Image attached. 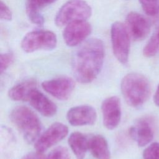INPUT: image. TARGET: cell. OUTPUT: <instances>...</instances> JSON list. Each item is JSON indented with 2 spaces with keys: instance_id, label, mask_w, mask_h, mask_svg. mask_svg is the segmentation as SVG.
Returning <instances> with one entry per match:
<instances>
[{
  "instance_id": "cell-1",
  "label": "cell",
  "mask_w": 159,
  "mask_h": 159,
  "mask_svg": "<svg viewBox=\"0 0 159 159\" xmlns=\"http://www.w3.org/2000/svg\"><path fill=\"white\" fill-rule=\"evenodd\" d=\"M104 58V47L101 40L92 38L83 43L76 50L72 60L76 80L81 83L93 81L102 68Z\"/></svg>"
},
{
  "instance_id": "cell-2",
  "label": "cell",
  "mask_w": 159,
  "mask_h": 159,
  "mask_svg": "<svg viewBox=\"0 0 159 159\" xmlns=\"http://www.w3.org/2000/svg\"><path fill=\"white\" fill-rule=\"evenodd\" d=\"M120 88L126 102L134 107L142 106L150 94L149 81L145 76L137 73L126 75L121 81Z\"/></svg>"
},
{
  "instance_id": "cell-3",
  "label": "cell",
  "mask_w": 159,
  "mask_h": 159,
  "mask_svg": "<svg viewBox=\"0 0 159 159\" xmlns=\"http://www.w3.org/2000/svg\"><path fill=\"white\" fill-rule=\"evenodd\" d=\"M12 123L28 143L36 141L42 130V125L37 116L26 106H17L10 114Z\"/></svg>"
},
{
  "instance_id": "cell-4",
  "label": "cell",
  "mask_w": 159,
  "mask_h": 159,
  "mask_svg": "<svg viewBox=\"0 0 159 159\" xmlns=\"http://www.w3.org/2000/svg\"><path fill=\"white\" fill-rule=\"evenodd\" d=\"M92 14L90 6L83 0H70L65 3L57 12L55 24L58 27L76 20H86Z\"/></svg>"
},
{
  "instance_id": "cell-5",
  "label": "cell",
  "mask_w": 159,
  "mask_h": 159,
  "mask_svg": "<svg viewBox=\"0 0 159 159\" xmlns=\"http://www.w3.org/2000/svg\"><path fill=\"white\" fill-rule=\"evenodd\" d=\"M57 38L50 30H37L27 33L21 41V48L26 53H32L39 50H51L55 48Z\"/></svg>"
},
{
  "instance_id": "cell-6",
  "label": "cell",
  "mask_w": 159,
  "mask_h": 159,
  "mask_svg": "<svg viewBox=\"0 0 159 159\" xmlns=\"http://www.w3.org/2000/svg\"><path fill=\"white\" fill-rule=\"evenodd\" d=\"M111 37L114 56L122 64H127L130 46L127 28L122 22H115L111 25Z\"/></svg>"
},
{
  "instance_id": "cell-7",
  "label": "cell",
  "mask_w": 159,
  "mask_h": 159,
  "mask_svg": "<svg viewBox=\"0 0 159 159\" xmlns=\"http://www.w3.org/2000/svg\"><path fill=\"white\" fill-rule=\"evenodd\" d=\"M68 133V129L66 125L60 122L52 124L36 140L35 144L36 151L43 153L63 139Z\"/></svg>"
},
{
  "instance_id": "cell-8",
  "label": "cell",
  "mask_w": 159,
  "mask_h": 159,
  "mask_svg": "<svg viewBox=\"0 0 159 159\" xmlns=\"http://www.w3.org/2000/svg\"><path fill=\"white\" fill-rule=\"evenodd\" d=\"M75 83L68 76H59L42 82V88L50 95L60 100H66L72 94Z\"/></svg>"
},
{
  "instance_id": "cell-9",
  "label": "cell",
  "mask_w": 159,
  "mask_h": 159,
  "mask_svg": "<svg viewBox=\"0 0 159 159\" xmlns=\"http://www.w3.org/2000/svg\"><path fill=\"white\" fill-rule=\"evenodd\" d=\"M91 31V25L87 21H73L66 25L63 32V40L68 46L75 47L82 43Z\"/></svg>"
},
{
  "instance_id": "cell-10",
  "label": "cell",
  "mask_w": 159,
  "mask_h": 159,
  "mask_svg": "<svg viewBox=\"0 0 159 159\" xmlns=\"http://www.w3.org/2000/svg\"><path fill=\"white\" fill-rule=\"evenodd\" d=\"M103 124L109 130L114 129L119 125L121 118V107L119 99L111 96L105 99L101 104Z\"/></svg>"
},
{
  "instance_id": "cell-11",
  "label": "cell",
  "mask_w": 159,
  "mask_h": 159,
  "mask_svg": "<svg viewBox=\"0 0 159 159\" xmlns=\"http://www.w3.org/2000/svg\"><path fill=\"white\" fill-rule=\"evenodd\" d=\"M129 135L139 147H144L148 144L153 140L154 135L151 120L148 117L138 119L130 128Z\"/></svg>"
},
{
  "instance_id": "cell-12",
  "label": "cell",
  "mask_w": 159,
  "mask_h": 159,
  "mask_svg": "<svg viewBox=\"0 0 159 159\" xmlns=\"http://www.w3.org/2000/svg\"><path fill=\"white\" fill-rule=\"evenodd\" d=\"M125 20L127 28L134 40H142L150 33V22L143 15L132 11L127 15Z\"/></svg>"
},
{
  "instance_id": "cell-13",
  "label": "cell",
  "mask_w": 159,
  "mask_h": 159,
  "mask_svg": "<svg viewBox=\"0 0 159 159\" xmlns=\"http://www.w3.org/2000/svg\"><path fill=\"white\" fill-rule=\"evenodd\" d=\"M68 122L73 126L93 125L97 118L96 110L88 105L71 107L66 114Z\"/></svg>"
},
{
  "instance_id": "cell-14",
  "label": "cell",
  "mask_w": 159,
  "mask_h": 159,
  "mask_svg": "<svg viewBox=\"0 0 159 159\" xmlns=\"http://www.w3.org/2000/svg\"><path fill=\"white\" fill-rule=\"evenodd\" d=\"M28 101L34 108L44 116L52 117L57 111L56 104L37 89L32 92Z\"/></svg>"
},
{
  "instance_id": "cell-15",
  "label": "cell",
  "mask_w": 159,
  "mask_h": 159,
  "mask_svg": "<svg viewBox=\"0 0 159 159\" xmlns=\"http://www.w3.org/2000/svg\"><path fill=\"white\" fill-rule=\"evenodd\" d=\"M37 89V83L35 80L29 79L23 81L14 86L8 92L9 97L17 101H27L32 92Z\"/></svg>"
},
{
  "instance_id": "cell-16",
  "label": "cell",
  "mask_w": 159,
  "mask_h": 159,
  "mask_svg": "<svg viewBox=\"0 0 159 159\" xmlns=\"http://www.w3.org/2000/svg\"><path fill=\"white\" fill-rule=\"evenodd\" d=\"M88 148L97 159H111L108 144L102 136L96 135L88 140Z\"/></svg>"
},
{
  "instance_id": "cell-17",
  "label": "cell",
  "mask_w": 159,
  "mask_h": 159,
  "mask_svg": "<svg viewBox=\"0 0 159 159\" xmlns=\"http://www.w3.org/2000/svg\"><path fill=\"white\" fill-rule=\"evenodd\" d=\"M47 4H49L48 0H26L25 11L32 23L38 25L43 24L44 19L40 11Z\"/></svg>"
},
{
  "instance_id": "cell-18",
  "label": "cell",
  "mask_w": 159,
  "mask_h": 159,
  "mask_svg": "<svg viewBox=\"0 0 159 159\" xmlns=\"http://www.w3.org/2000/svg\"><path fill=\"white\" fill-rule=\"evenodd\" d=\"M68 144L77 159H83L88 148V140L81 132H75L68 137Z\"/></svg>"
},
{
  "instance_id": "cell-19",
  "label": "cell",
  "mask_w": 159,
  "mask_h": 159,
  "mask_svg": "<svg viewBox=\"0 0 159 159\" xmlns=\"http://www.w3.org/2000/svg\"><path fill=\"white\" fill-rule=\"evenodd\" d=\"M159 52V26L155 30L150 40L144 47L143 54L146 57H152Z\"/></svg>"
},
{
  "instance_id": "cell-20",
  "label": "cell",
  "mask_w": 159,
  "mask_h": 159,
  "mask_svg": "<svg viewBox=\"0 0 159 159\" xmlns=\"http://www.w3.org/2000/svg\"><path fill=\"white\" fill-rule=\"evenodd\" d=\"M146 14L154 16L159 12V0H139Z\"/></svg>"
},
{
  "instance_id": "cell-21",
  "label": "cell",
  "mask_w": 159,
  "mask_h": 159,
  "mask_svg": "<svg viewBox=\"0 0 159 159\" xmlns=\"http://www.w3.org/2000/svg\"><path fill=\"white\" fill-rule=\"evenodd\" d=\"M43 159H70V155L66 148L58 147L53 149Z\"/></svg>"
},
{
  "instance_id": "cell-22",
  "label": "cell",
  "mask_w": 159,
  "mask_h": 159,
  "mask_svg": "<svg viewBox=\"0 0 159 159\" xmlns=\"http://www.w3.org/2000/svg\"><path fill=\"white\" fill-rule=\"evenodd\" d=\"M143 159H159V143L153 142L143 152Z\"/></svg>"
},
{
  "instance_id": "cell-23",
  "label": "cell",
  "mask_w": 159,
  "mask_h": 159,
  "mask_svg": "<svg viewBox=\"0 0 159 159\" xmlns=\"http://www.w3.org/2000/svg\"><path fill=\"white\" fill-rule=\"evenodd\" d=\"M14 61L12 53L9 52L0 55V71L2 74L6 71Z\"/></svg>"
},
{
  "instance_id": "cell-24",
  "label": "cell",
  "mask_w": 159,
  "mask_h": 159,
  "mask_svg": "<svg viewBox=\"0 0 159 159\" xmlns=\"http://www.w3.org/2000/svg\"><path fill=\"white\" fill-rule=\"evenodd\" d=\"M0 18L4 20H11L12 18V13L9 7L1 0L0 1Z\"/></svg>"
},
{
  "instance_id": "cell-25",
  "label": "cell",
  "mask_w": 159,
  "mask_h": 159,
  "mask_svg": "<svg viewBox=\"0 0 159 159\" xmlns=\"http://www.w3.org/2000/svg\"><path fill=\"white\" fill-rule=\"evenodd\" d=\"M43 158H44V156L43 155L42 153H40L36 151L35 152H31L25 155L20 159H43Z\"/></svg>"
},
{
  "instance_id": "cell-26",
  "label": "cell",
  "mask_w": 159,
  "mask_h": 159,
  "mask_svg": "<svg viewBox=\"0 0 159 159\" xmlns=\"http://www.w3.org/2000/svg\"><path fill=\"white\" fill-rule=\"evenodd\" d=\"M153 101L155 105L159 107V84L153 96Z\"/></svg>"
},
{
  "instance_id": "cell-27",
  "label": "cell",
  "mask_w": 159,
  "mask_h": 159,
  "mask_svg": "<svg viewBox=\"0 0 159 159\" xmlns=\"http://www.w3.org/2000/svg\"><path fill=\"white\" fill-rule=\"evenodd\" d=\"M48 3H49V4H51V3L53 2L54 1H55L56 0H48Z\"/></svg>"
}]
</instances>
